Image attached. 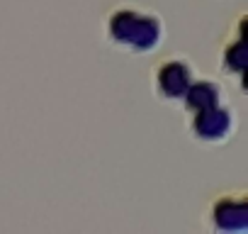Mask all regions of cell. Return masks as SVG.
Here are the masks:
<instances>
[{"instance_id": "cell-4", "label": "cell", "mask_w": 248, "mask_h": 234, "mask_svg": "<svg viewBox=\"0 0 248 234\" xmlns=\"http://www.w3.org/2000/svg\"><path fill=\"white\" fill-rule=\"evenodd\" d=\"M197 78V66L185 54L161 59L151 71V90L166 105H180L190 83Z\"/></svg>"}, {"instance_id": "cell-2", "label": "cell", "mask_w": 248, "mask_h": 234, "mask_svg": "<svg viewBox=\"0 0 248 234\" xmlns=\"http://www.w3.org/2000/svg\"><path fill=\"white\" fill-rule=\"evenodd\" d=\"M202 224L214 234H246L248 232V190L224 188L212 193L202 210Z\"/></svg>"}, {"instance_id": "cell-3", "label": "cell", "mask_w": 248, "mask_h": 234, "mask_svg": "<svg viewBox=\"0 0 248 234\" xmlns=\"http://www.w3.org/2000/svg\"><path fill=\"white\" fill-rule=\"evenodd\" d=\"M185 130L187 137L200 147H221L238 130V112L229 100H224L219 105L187 112Z\"/></svg>"}, {"instance_id": "cell-1", "label": "cell", "mask_w": 248, "mask_h": 234, "mask_svg": "<svg viewBox=\"0 0 248 234\" xmlns=\"http://www.w3.org/2000/svg\"><path fill=\"white\" fill-rule=\"evenodd\" d=\"M168 27L161 13L141 5H114L102 17L105 42L129 56L156 54L166 42Z\"/></svg>"}, {"instance_id": "cell-5", "label": "cell", "mask_w": 248, "mask_h": 234, "mask_svg": "<svg viewBox=\"0 0 248 234\" xmlns=\"http://www.w3.org/2000/svg\"><path fill=\"white\" fill-rule=\"evenodd\" d=\"M219 71L243 90L246 83V13H238L219 47Z\"/></svg>"}, {"instance_id": "cell-6", "label": "cell", "mask_w": 248, "mask_h": 234, "mask_svg": "<svg viewBox=\"0 0 248 234\" xmlns=\"http://www.w3.org/2000/svg\"><path fill=\"white\" fill-rule=\"evenodd\" d=\"M229 100L226 98V85L219 81V78H207V76H200L190 83L180 107L187 112H195V110H204V107H212V105H219Z\"/></svg>"}]
</instances>
